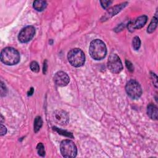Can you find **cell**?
Here are the masks:
<instances>
[{"mask_svg": "<svg viewBox=\"0 0 158 158\" xmlns=\"http://www.w3.org/2000/svg\"><path fill=\"white\" fill-rule=\"evenodd\" d=\"M89 53L94 60L104 59L107 54V49L104 43L99 39L93 40L89 44Z\"/></svg>", "mask_w": 158, "mask_h": 158, "instance_id": "6da1fadb", "label": "cell"}, {"mask_svg": "<svg viewBox=\"0 0 158 158\" xmlns=\"http://www.w3.org/2000/svg\"><path fill=\"white\" fill-rule=\"evenodd\" d=\"M1 62L7 65H14L20 61V56L19 51L11 47L4 48L0 54Z\"/></svg>", "mask_w": 158, "mask_h": 158, "instance_id": "7a4b0ae2", "label": "cell"}, {"mask_svg": "<svg viewBox=\"0 0 158 158\" xmlns=\"http://www.w3.org/2000/svg\"><path fill=\"white\" fill-rule=\"evenodd\" d=\"M69 63L75 67H80L85 64V56L82 50L79 48L70 49L67 54Z\"/></svg>", "mask_w": 158, "mask_h": 158, "instance_id": "3957f363", "label": "cell"}, {"mask_svg": "<svg viewBox=\"0 0 158 158\" xmlns=\"http://www.w3.org/2000/svg\"><path fill=\"white\" fill-rule=\"evenodd\" d=\"M60 151L64 157H75L77 154L76 145L70 139H64L60 143Z\"/></svg>", "mask_w": 158, "mask_h": 158, "instance_id": "277c9868", "label": "cell"}, {"mask_svg": "<svg viewBox=\"0 0 158 158\" xmlns=\"http://www.w3.org/2000/svg\"><path fill=\"white\" fill-rule=\"evenodd\" d=\"M125 90L128 96L133 99H138L142 94L141 87L135 80H130L127 83Z\"/></svg>", "mask_w": 158, "mask_h": 158, "instance_id": "5b68a950", "label": "cell"}, {"mask_svg": "<svg viewBox=\"0 0 158 158\" xmlns=\"http://www.w3.org/2000/svg\"><path fill=\"white\" fill-rule=\"evenodd\" d=\"M109 70L113 73H118L123 69V65L120 57L115 54L109 56L107 61Z\"/></svg>", "mask_w": 158, "mask_h": 158, "instance_id": "8992f818", "label": "cell"}, {"mask_svg": "<svg viewBox=\"0 0 158 158\" xmlns=\"http://www.w3.org/2000/svg\"><path fill=\"white\" fill-rule=\"evenodd\" d=\"M53 121L59 125H65L69 121V115L68 113L61 109L54 110L52 114Z\"/></svg>", "mask_w": 158, "mask_h": 158, "instance_id": "52a82bcc", "label": "cell"}, {"mask_svg": "<svg viewBox=\"0 0 158 158\" xmlns=\"http://www.w3.org/2000/svg\"><path fill=\"white\" fill-rule=\"evenodd\" d=\"M35 34V28L34 27L29 25L24 27L20 31L18 39L22 43H25L30 41Z\"/></svg>", "mask_w": 158, "mask_h": 158, "instance_id": "ba28073f", "label": "cell"}, {"mask_svg": "<svg viewBox=\"0 0 158 158\" xmlns=\"http://www.w3.org/2000/svg\"><path fill=\"white\" fill-rule=\"evenodd\" d=\"M148 20V17L145 15L138 17L135 20L130 22L128 24V29L131 32L133 31L135 29L141 28L144 26Z\"/></svg>", "mask_w": 158, "mask_h": 158, "instance_id": "9c48e42d", "label": "cell"}, {"mask_svg": "<svg viewBox=\"0 0 158 158\" xmlns=\"http://www.w3.org/2000/svg\"><path fill=\"white\" fill-rule=\"evenodd\" d=\"M70 81L69 75L64 72H57L54 76V81L59 86H65L68 85Z\"/></svg>", "mask_w": 158, "mask_h": 158, "instance_id": "30bf717a", "label": "cell"}, {"mask_svg": "<svg viewBox=\"0 0 158 158\" xmlns=\"http://www.w3.org/2000/svg\"><path fill=\"white\" fill-rule=\"evenodd\" d=\"M147 114L148 115L152 120L157 119V107L154 104L150 103L147 107Z\"/></svg>", "mask_w": 158, "mask_h": 158, "instance_id": "8fae6325", "label": "cell"}, {"mask_svg": "<svg viewBox=\"0 0 158 158\" xmlns=\"http://www.w3.org/2000/svg\"><path fill=\"white\" fill-rule=\"evenodd\" d=\"M127 4V2H124V3H122L120 4H118L117 6L111 8L109 10H108L107 13L106 14V15L108 16H113L115 15L116 14H117L119 11H120Z\"/></svg>", "mask_w": 158, "mask_h": 158, "instance_id": "7c38bea8", "label": "cell"}, {"mask_svg": "<svg viewBox=\"0 0 158 158\" xmlns=\"http://www.w3.org/2000/svg\"><path fill=\"white\" fill-rule=\"evenodd\" d=\"M33 8L39 12L43 11L47 6V2L45 1H41V0H37L35 1L33 3Z\"/></svg>", "mask_w": 158, "mask_h": 158, "instance_id": "4fadbf2b", "label": "cell"}, {"mask_svg": "<svg viewBox=\"0 0 158 158\" xmlns=\"http://www.w3.org/2000/svg\"><path fill=\"white\" fill-rule=\"evenodd\" d=\"M157 25V15H156L154 17H153L152 19L151 20V22H150L149 26L148 27V30L147 31L149 33H152L156 28Z\"/></svg>", "mask_w": 158, "mask_h": 158, "instance_id": "5bb4252c", "label": "cell"}, {"mask_svg": "<svg viewBox=\"0 0 158 158\" xmlns=\"http://www.w3.org/2000/svg\"><path fill=\"white\" fill-rule=\"evenodd\" d=\"M43 125V120L41 117L40 116H37L34 120V131L37 133Z\"/></svg>", "mask_w": 158, "mask_h": 158, "instance_id": "9a60e30c", "label": "cell"}, {"mask_svg": "<svg viewBox=\"0 0 158 158\" xmlns=\"http://www.w3.org/2000/svg\"><path fill=\"white\" fill-rule=\"evenodd\" d=\"M132 46L135 50H138L141 46V41L138 36H135L132 40Z\"/></svg>", "mask_w": 158, "mask_h": 158, "instance_id": "2e32d148", "label": "cell"}, {"mask_svg": "<svg viewBox=\"0 0 158 158\" xmlns=\"http://www.w3.org/2000/svg\"><path fill=\"white\" fill-rule=\"evenodd\" d=\"M36 149H37V152L38 154L41 156H44L45 155V151H44V147L43 144V143H40L38 144L37 146H36Z\"/></svg>", "mask_w": 158, "mask_h": 158, "instance_id": "e0dca14e", "label": "cell"}, {"mask_svg": "<svg viewBox=\"0 0 158 158\" xmlns=\"http://www.w3.org/2000/svg\"><path fill=\"white\" fill-rule=\"evenodd\" d=\"M30 66V69L33 72L38 73L40 71V66L37 62H36V61L31 62Z\"/></svg>", "mask_w": 158, "mask_h": 158, "instance_id": "ac0fdd59", "label": "cell"}, {"mask_svg": "<svg viewBox=\"0 0 158 158\" xmlns=\"http://www.w3.org/2000/svg\"><path fill=\"white\" fill-rule=\"evenodd\" d=\"M112 2V1H100V3L104 9L107 8Z\"/></svg>", "mask_w": 158, "mask_h": 158, "instance_id": "d6986e66", "label": "cell"}, {"mask_svg": "<svg viewBox=\"0 0 158 158\" xmlns=\"http://www.w3.org/2000/svg\"><path fill=\"white\" fill-rule=\"evenodd\" d=\"M6 91H7V89H6V86L4 85V83L2 82H1V96H5L6 94Z\"/></svg>", "mask_w": 158, "mask_h": 158, "instance_id": "ffe728a7", "label": "cell"}, {"mask_svg": "<svg viewBox=\"0 0 158 158\" xmlns=\"http://www.w3.org/2000/svg\"><path fill=\"white\" fill-rule=\"evenodd\" d=\"M7 133V128L5 126H4L2 124H1V127H0V135L1 136H3L6 135Z\"/></svg>", "mask_w": 158, "mask_h": 158, "instance_id": "44dd1931", "label": "cell"}, {"mask_svg": "<svg viewBox=\"0 0 158 158\" xmlns=\"http://www.w3.org/2000/svg\"><path fill=\"white\" fill-rule=\"evenodd\" d=\"M126 66L127 67V69L130 71V72H133L134 70V67L133 66L132 64L129 61V60H126Z\"/></svg>", "mask_w": 158, "mask_h": 158, "instance_id": "7402d4cb", "label": "cell"}, {"mask_svg": "<svg viewBox=\"0 0 158 158\" xmlns=\"http://www.w3.org/2000/svg\"><path fill=\"white\" fill-rule=\"evenodd\" d=\"M151 76L152 77L153 80L155 81H154V85H155L156 87H157V77L156 75L154 73H151Z\"/></svg>", "mask_w": 158, "mask_h": 158, "instance_id": "603a6c76", "label": "cell"}, {"mask_svg": "<svg viewBox=\"0 0 158 158\" xmlns=\"http://www.w3.org/2000/svg\"><path fill=\"white\" fill-rule=\"evenodd\" d=\"M33 88H31L30 89V91H29V92L28 93V96H30V95H31V94H33Z\"/></svg>", "mask_w": 158, "mask_h": 158, "instance_id": "cb8c5ba5", "label": "cell"}, {"mask_svg": "<svg viewBox=\"0 0 158 158\" xmlns=\"http://www.w3.org/2000/svg\"><path fill=\"white\" fill-rule=\"evenodd\" d=\"M46 71V63L45 62V63H44V67H43V72L45 73Z\"/></svg>", "mask_w": 158, "mask_h": 158, "instance_id": "d4e9b609", "label": "cell"}]
</instances>
